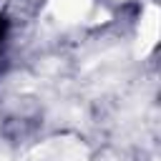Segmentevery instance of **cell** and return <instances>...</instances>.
I'll list each match as a JSON object with an SVG mask.
<instances>
[{"label":"cell","instance_id":"obj_1","mask_svg":"<svg viewBox=\"0 0 161 161\" xmlns=\"http://www.w3.org/2000/svg\"><path fill=\"white\" fill-rule=\"evenodd\" d=\"M23 161H91V151L78 136L60 133L33 146Z\"/></svg>","mask_w":161,"mask_h":161},{"label":"cell","instance_id":"obj_3","mask_svg":"<svg viewBox=\"0 0 161 161\" xmlns=\"http://www.w3.org/2000/svg\"><path fill=\"white\" fill-rule=\"evenodd\" d=\"M88 8V0H58V18L73 20L78 15H83Z\"/></svg>","mask_w":161,"mask_h":161},{"label":"cell","instance_id":"obj_2","mask_svg":"<svg viewBox=\"0 0 161 161\" xmlns=\"http://www.w3.org/2000/svg\"><path fill=\"white\" fill-rule=\"evenodd\" d=\"M158 43V8L156 5H146L141 23H138V50L141 55L151 53Z\"/></svg>","mask_w":161,"mask_h":161}]
</instances>
